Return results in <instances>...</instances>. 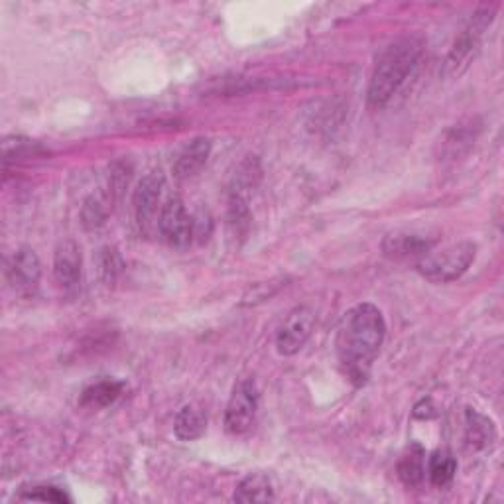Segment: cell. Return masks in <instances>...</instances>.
Returning a JSON list of instances; mask_svg holds the SVG:
<instances>
[{
	"instance_id": "6da1fadb",
	"label": "cell",
	"mask_w": 504,
	"mask_h": 504,
	"mask_svg": "<svg viewBox=\"0 0 504 504\" xmlns=\"http://www.w3.org/2000/svg\"><path fill=\"white\" fill-rule=\"evenodd\" d=\"M384 335L386 324L377 306L359 304L341 317L335 351L343 374L355 386H362L369 380Z\"/></svg>"
},
{
	"instance_id": "7a4b0ae2",
	"label": "cell",
	"mask_w": 504,
	"mask_h": 504,
	"mask_svg": "<svg viewBox=\"0 0 504 504\" xmlns=\"http://www.w3.org/2000/svg\"><path fill=\"white\" fill-rule=\"evenodd\" d=\"M424 40L417 36H406L392 41L374 66L371 75L367 101L374 111L389 106L399 96L408 81L414 78L424 58Z\"/></svg>"
},
{
	"instance_id": "3957f363",
	"label": "cell",
	"mask_w": 504,
	"mask_h": 504,
	"mask_svg": "<svg viewBox=\"0 0 504 504\" xmlns=\"http://www.w3.org/2000/svg\"><path fill=\"white\" fill-rule=\"evenodd\" d=\"M492 20H495V6H482L471 16V20L465 24V28L459 32L452 50L447 53L444 66L445 78H459V75L471 66V61L475 60L481 50V44L482 40H485V34L489 32Z\"/></svg>"
},
{
	"instance_id": "277c9868",
	"label": "cell",
	"mask_w": 504,
	"mask_h": 504,
	"mask_svg": "<svg viewBox=\"0 0 504 504\" xmlns=\"http://www.w3.org/2000/svg\"><path fill=\"white\" fill-rule=\"evenodd\" d=\"M475 256H477V246L473 243L463 241L447 246V249L439 252L426 254L424 259L417 262V272H420L426 280L435 284L454 282L469 270V266L473 264Z\"/></svg>"
},
{
	"instance_id": "5b68a950",
	"label": "cell",
	"mask_w": 504,
	"mask_h": 504,
	"mask_svg": "<svg viewBox=\"0 0 504 504\" xmlns=\"http://www.w3.org/2000/svg\"><path fill=\"white\" fill-rule=\"evenodd\" d=\"M256 412H259V390L252 380H241L233 389L225 410V427L233 435H243L252 427Z\"/></svg>"
},
{
	"instance_id": "8992f818",
	"label": "cell",
	"mask_w": 504,
	"mask_h": 504,
	"mask_svg": "<svg viewBox=\"0 0 504 504\" xmlns=\"http://www.w3.org/2000/svg\"><path fill=\"white\" fill-rule=\"evenodd\" d=\"M316 325V312L309 306H298L286 316L276 334V347L280 355H296L306 345Z\"/></svg>"
},
{
	"instance_id": "52a82bcc",
	"label": "cell",
	"mask_w": 504,
	"mask_h": 504,
	"mask_svg": "<svg viewBox=\"0 0 504 504\" xmlns=\"http://www.w3.org/2000/svg\"><path fill=\"white\" fill-rule=\"evenodd\" d=\"M158 231L162 239L176 249H184L193 239V217L186 209V203L179 197H170L158 215Z\"/></svg>"
},
{
	"instance_id": "ba28073f",
	"label": "cell",
	"mask_w": 504,
	"mask_h": 504,
	"mask_svg": "<svg viewBox=\"0 0 504 504\" xmlns=\"http://www.w3.org/2000/svg\"><path fill=\"white\" fill-rule=\"evenodd\" d=\"M164 184L166 181L162 171H148V174L138 181L133 196V206L136 223L142 233H150L154 227Z\"/></svg>"
},
{
	"instance_id": "9c48e42d",
	"label": "cell",
	"mask_w": 504,
	"mask_h": 504,
	"mask_svg": "<svg viewBox=\"0 0 504 504\" xmlns=\"http://www.w3.org/2000/svg\"><path fill=\"white\" fill-rule=\"evenodd\" d=\"M41 278V262L38 259V254L23 246L18 249L10 261L6 262V280L10 288L14 289L20 296H30L38 289Z\"/></svg>"
},
{
	"instance_id": "30bf717a",
	"label": "cell",
	"mask_w": 504,
	"mask_h": 504,
	"mask_svg": "<svg viewBox=\"0 0 504 504\" xmlns=\"http://www.w3.org/2000/svg\"><path fill=\"white\" fill-rule=\"evenodd\" d=\"M53 278L63 292H75L81 284V249L68 239L61 241L53 254Z\"/></svg>"
},
{
	"instance_id": "8fae6325",
	"label": "cell",
	"mask_w": 504,
	"mask_h": 504,
	"mask_svg": "<svg viewBox=\"0 0 504 504\" xmlns=\"http://www.w3.org/2000/svg\"><path fill=\"white\" fill-rule=\"evenodd\" d=\"M435 239L420 233H392L382 241V252L390 259H408V256H426L434 249Z\"/></svg>"
},
{
	"instance_id": "7c38bea8",
	"label": "cell",
	"mask_w": 504,
	"mask_h": 504,
	"mask_svg": "<svg viewBox=\"0 0 504 504\" xmlns=\"http://www.w3.org/2000/svg\"><path fill=\"white\" fill-rule=\"evenodd\" d=\"M211 154V142L206 136H197L181 150L174 162V174L179 179H186L196 176L197 171L206 166L207 158Z\"/></svg>"
},
{
	"instance_id": "4fadbf2b",
	"label": "cell",
	"mask_w": 504,
	"mask_h": 504,
	"mask_svg": "<svg viewBox=\"0 0 504 504\" xmlns=\"http://www.w3.org/2000/svg\"><path fill=\"white\" fill-rule=\"evenodd\" d=\"M123 389H124V384L119 380H109V379L99 380V382L87 386V389L81 392L79 406L85 410L106 408V406H111L119 400Z\"/></svg>"
},
{
	"instance_id": "5bb4252c",
	"label": "cell",
	"mask_w": 504,
	"mask_h": 504,
	"mask_svg": "<svg viewBox=\"0 0 504 504\" xmlns=\"http://www.w3.org/2000/svg\"><path fill=\"white\" fill-rule=\"evenodd\" d=\"M116 201L119 199H116L106 188L103 191L93 193V196L85 199L83 209H81V219H83L85 227L91 231L103 227L105 221L109 219V215L113 213Z\"/></svg>"
},
{
	"instance_id": "9a60e30c",
	"label": "cell",
	"mask_w": 504,
	"mask_h": 504,
	"mask_svg": "<svg viewBox=\"0 0 504 504\" xmlns=\"http://www.w3.org/2000/svg\"><path fill=\"white\" fill-rule=\"evenodd\" d=\"M207 430V414L196 404H188L176 416L174 434L181 442H193L199 439Z\"/></svg>"
},
{
	"instance_id": "2e32d148",
	"label": "cell",
	"mask_w": 504,
	"mask_h": 504,
	"mask_svg": "<svg viewBox=\"0 0 504 504\" xmlns=\"http://www.w3.org/2000/svg\"><path fill=\"white\" fill-rule=\"evenodd\" d=\"M465 432H467V444L481 452L487 449L497 439L495 424H492L487 416L479 414L473 408H467L465 412Z\"/></svg>"
},
{
	"instance_id": "e0dca14e",
	"label": "cell",
	"mask_w": 504,
	"mask_h": 504,
	"mask_svg": "<svg viewBox=\"0 0 504 504\" xmlns=\"http://www.w3.org/2000/svg\"><path fill=\"white\" fill-rule=\"evenodd\" d=\"M399 477L408 489L420 487L426 477V452L420 444H412L399 461Z\"/></svg>"
},
{
	"instance_id": "ac0fdd59",
	"label": "cell",
	"mask_w": 504,
	"mask_h": 504,
	"mask_svg": "<svg viewBox=\"0 0 504 504\" xmlns=\"http://www.w3.org/2000/svg\"><path fill=\"white\" fill-rule=\"evenodd\" d=\"M276 499L272 481L262 473H252L244 477L237 490H234V502H272Z\"/></svg>"
},
{
	"instance_id": "d6986e66",
	"label": "cell",
	"mask_w": 504,
	"mask_h": 504,
	"mask_svg": "<svg viewBox=\"0 0 504 504\" xmlns=\"http://www.w3.org/2000/svg\"><path fill=\"white\" fill-rule=\"evenodd\" d=\"M457 473V459L449 449H435L432 457L427 459V475L434 487H447Z\"/></svg>"
},
{
	"instance_id": "ffe728a7",
	"label": "cell",
	"mask_w": 504,
	"mask_h": 504,
	"mask_svg": "<svg viewBox=\"0 0 504 504\" xmlns=\"http://www.w3.org/2000/svg\"><path fill=\"white\" fill-rule=\"evenodd\" d=\"M229 229L234 239L244 237L251 225V211H249V193L231 189L229 196V213H227Z\"/></svg>"
},
{
	"instance_id": "44dd1931",
	"label": "cell",
	"mask_w": 504,
	"mask_h": 504,
	"mask_svg": "<svg viewBox=\"0 0 504 504\" xmlns=\"http://www.w3.org/2000/svg\"><path fill=\"white\" fill-rule=\"evenodd\" d=\"M96 266H99L101 282L105 286H113L123 274L124 262L121 259L119 251L113 249V246H105V249L99 251V256H96Z\"/></svg>"
},
{
	"instance_id": "7402d4cb",
	"label": "cell",
	"mask_w": 504,
	"mask_h": 504,
	"mask_svg": "<svg viewBox=\"0 0 504 504\" xmlns=\"http://www.w3.org/2000/svg\"><path fill=\"white\" fill-rule=\"evenodd\" d=\"M18 499H24V500H40V502H71V497L68 495L63 489L58 487H51V485H38V487H32V489H24L20 492Z\"/></svg>"
},
{
	"instance_id": "603a6c76",
	"label": "cell",
	"mask_w": 504,
	"mask_h": 504,
	"mask_svg": "<svg viewBox=\"0 0 504 504\" xmlns=\"http://www.w3.org/2000/svg\"><path fill=\"white\" fill-rule=\"evenodd\" d=\"M3 152H5V162L8 160H16V158H26V156H36L41 154L44 150L40 148L38 142L28 141V138H6L3 142Z\"/></svg>"
},
{
	"instance_id": "cb8c5ba5",
	"label": "cell",
	"mask_w": 504,
	"mask_h": 504,
	"mask_svg": "<svg viewBox=\"0 0 504 504\" xmlns=\"http://www.w3.org/2000/svg\"><path fill=\"white\" fill-rule=\"evenodd\" d=\"M473 141H475V128L471 131L469 126H457L447 134L445 142H444V152L449 154L452 158H455L461 148H463V146L469 148Z\"/></svg>"
}]
</instances>
